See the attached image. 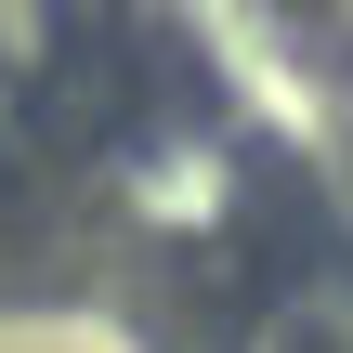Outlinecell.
<instances>
[{
    "label": "cell",
    "instance_id": "1",
    "mask_svg": "<svg viewBox=\"0 0 353 353\" xmlns=\"http://www.w3.org/2000/svg\"><path fill=\"white\" fill-rule=\"evenodd\" d=\"M52 39H65V13H52V0H0V118H13V105L39 92Z\"/></svg>",
    "mask_w": 353,
    "mask_h": 353
}]
</instances>
